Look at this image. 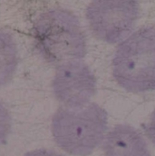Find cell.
<instances>
[{
    "label": "cell",
    "mask_w": 155,
    "mask_h": 156,
    "mask_svg": "<svg viewBox=\"0 0 155 156\" xmlns=\"http://www.w3.org/2000/svg\"><path fill=\"white\" fill-rule=\"evenodd\" d=\"M34 37L37 48L51 64L62 65L83 58L86 52L83 33L78 19L65 10H50L36 21Z\"/></svg>",
    "instance_id": "6da1fadb"
},
{
    "label": "cell",
    "mask_w": 155,
    "mask_h": 156,
    "mask_svg": "<svg viewBox=\"0 0 155 156\" xmlns=\"http://www.w3.org/2000/svg\"><path fill=\"white\" fill-rule=\"evenodd\" d=\"M96 80L89 67L78 60L58 66L53 81L57 100L69 109H81L95 94Z\"/></svg>",
    "instance_id": "5b68a950"
},
{
    "label": "cell",
    "mask_w": 155,
    "mask_h": 156,
    "mask_svg": "<svg viewBox=\"0 0 155 156\" xmlns=\"http://www.w3.org/2000/svg\"><path fill=\"white\" fill-rule=\"evenodd\" d=\"M105 156H150L143 137L132 127L116 125L106 136L104 144Z\"/></svg>",
    "instance_id": "8992f818"
},
{
    "label": "cell",
    "mask_w": 155,
    "mask_h": 156,
    "mask_svg": "<svg viewBox=\"0 0 155 156\" xmlns=\"http://www.w3.org/2000/svg\"><path fill=\"white\" fill-rule=\"evenodd\" d=\"M138 15L136 1H93L86 10L93 34L110 44L118 43L129 35Z\"/></svg>",
    "instance_id": "277c9868"
},
{
    "label": "cell",
    "mask_w": 155,
    "mask_h": 156,
    "mask_svg": "<svg viewBox=\"0 0 155 156\" xmlns=\"http://www.w3.org/2000/svg\"><path fill=\"white\" fill-rule=\"evenodd\" d=\"M107 114L96 104L81 109H60L52 120V133L57 145L78 156L90 154L104 140Z\"/></svg>",
    "instance_id": "7a4b0ae2"
},
{
    "label": "cell",
    "mask_w": 155,
    "mask_h": 156,
    "mask_svg": "<svg viewBox=\"0 0 155 156\" xmlns=\"http://www.w3.org/2000/svg\"><path fill=\"white\" fill-rule=\"evenodd\" d=\"M113 73L117 83L129 92L154 90L155 28H142L118 46Z\"/></svg>",
    "instance_id": "3957f363"
},
{
    "label": "cell",
    "mask_w": 155,
    "mask_h": 156,
    "mask_svg": "<svg viewBox=\"0 0 155 156\" xmlns=\"http://www.w3.org/2000/svg\"><path fill=\"white\" fill-rule=\"evenodd\" d=\"M25 156H63L60 154H57L51 150H45V149H38L32 152H29L26 154Z\"/></svg>",
    "instance_id": "30bf717a"
},
{
    "label": "cell",
    "mask_w": 155,
    "mask_h": 156,
    "mask_svg": "<svg viewBox=\"0 0 155 156\" xmlns=\"http://www.w3.org/2000/svg\"><path fill=\"white\" fill-rule=\"evenodd\" d=\"M11 128V117L6 108L0 103V144L5 141Z\"/></svg>",
    "instance_id": "ba28073f"
},
{
    "label": "cell",
    "mask_w": 155,
    "mask_h": 156,
    "mask_svg": "<svg viewBox=\"0 0 155 156\" xmlns=\"http://www.w3.org/2000/svg\"><path fill=\"white\" fill-rule=\"evenodd\" d=\"M146 133L149 136L150 140L155 144V110L150 118L148 126L146 128Z\"/></svg>",
    "instance_id": "9c48e42d"
},
{
    "label": "cell",
    "mask_w": 155,
    "mask_h": 156,
    "mask_svg": "<svg viewBox=\"0 0 155 156\" xmlns=\"http://www.w3.org/2000/svg\"><path fill=\"white\" fill-rule=\"evenodd\" d=\"M18 64L17 48L13 37L0 30V87L13 77Z\"/></svg>",
    "instance_id": "52a82bcc"
}]
</instances>
